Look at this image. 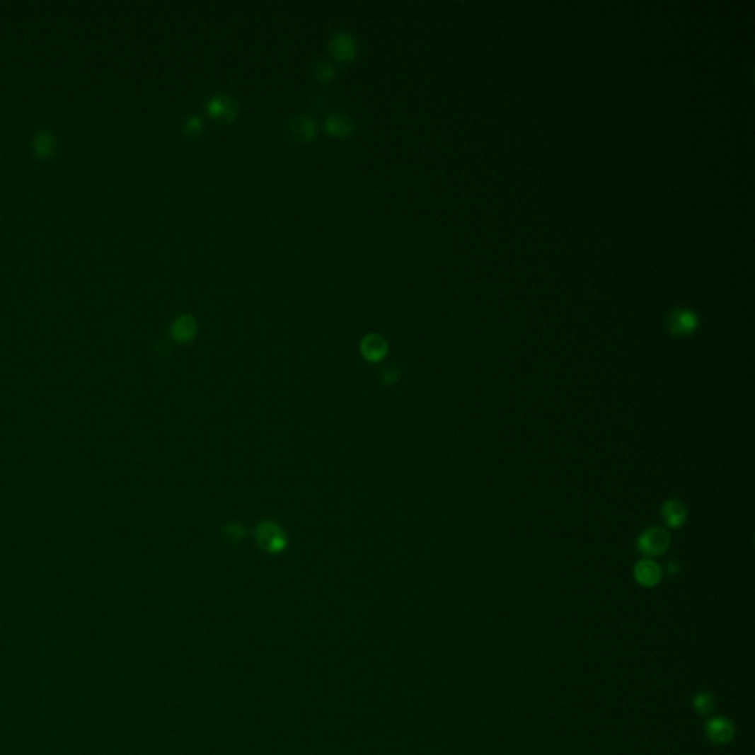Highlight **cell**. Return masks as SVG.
<instances>
[{
	"instance_id": "6da1fadb",
	"label": "cell",
	"mask_w": 755,
	"mask_h": 755,
	"mask_svg": "<svg viewBox=\"0 0 755 755\" xmlns=\"http://www.w3.org/2000/svg\"><path fill=\"white\" fill-rule=\"evenodd\" d=\"M254 537L258 546L269 553L282 552L288 544L287 533L282 526L273 521L260 522L254 530Z\"/></svg>"
},
{
	"instance_id": "7a4b0ae2",
	"label": "cell",
	"mask_w": 755,
	"mask_h": 755,
	"mask_svg": "<svg viewBox=\"0 0 755 755\" xmlns=\"http://www.w3.org/2000/svg\"><path fill=\"white\" fill-rule=\"evenodd\" d=\"M672 537L661 526H651L638 537V548L643 555L659 556L670 548Z\"/></svg>"
},
{
	"instance_id": "3957f363",
	"label": "cell",
	"mask_w": 755,
	"mask_h": 755,
	"mask_svg": "<svg viewBox=\"0 0 755 755\" xmlns=\"http://www.w3.org/2000/svg\"><path fill=\"white\" fill-rule=\"evenodd\" d=\"M330 55L341 64L351 62L357 55V42L348 33H338L329 43Z\"/></svg>"
},
{
	"instance_id": "277c9868",
	"label": "cell",
	"mask_w": 755,
	"mask_h": 755,
	"mask_svg": "<svg viewBox=\"0 0 755 755\" xmlns=\"http://www.w3.org/2000/svg\"><path fill=\"white\" fill-rule=\"evenodd\" d=\"M207 113L214 120H223L231 122L238 117V103L226 95H216L207 103Z\"/></svg>"
},
{
	"instance_id": "5b68a950",
	"label": "cell",
	"mask_w": 755,
	"mask_h": 755,
	"mask_svg": "<svg viewBox=\"0 0 755 755\" xmlns=\"http://www.w3.org/2000/svg\"><path fill=\"white\" fill-rule=\"evenodd\" d=\"M635 580L643 587H655L662 578L659 565L652 559H640L633 570Z\"/></svg>"
},
{
	"instance_id": "8992f818",
	"label": "cell",
	"mask_w": 755,
	"mask_h": 755,
	"mask_svg": "<svg viewBox=\"0 0 755 755\" xmlns=\"http://www.w3.org/2000/svg\"><path fill=\"white\" fill-rule=\"evenodd\" d=\"M360 353L367 362H379L388 355V342L378 333H369L360 342Z\"/></svg>"
},
{
	"instance_id": "52a82bcc",
	"label": "cell",
	"mask_w": 755,
	"mask_h": 755,
	"mask_svg": "<svg viewBox=\"0 0 755 755\" xmlns=\"http://www.w3.org/2000/svg\"><path fill=\"white\" fill-rule=\"evenodd\" d=\"M707 736L713 744L725 745L732 741L734 734V726L726 717H715L707 723Z\"/></svg>"
},
{
	"instance_id": "ba28073f",
	"label": "cell",
	"mask_w": 755,
	"mask_h": 755,
	"mask_svg": "<svg viewBox=\"0 0 755 755\" xmlns=\"http://www.w3.org/2000/svg\"><path fill=\"white\" fill-rule=\"evenodd\" d=\"M698 328L696 314L691 310L679 309L670 314L669 329L674 335H688Z\"/></svg>"
},
{
	"instance_id": "9c48e42d",
	"label": "cell",
	"mask_w": 755,
	"mask_h": 755,
	"mask_svg": "<svg viewBox=\"0 0 755 755\" xmlns=\"http://www.w3.org/2000/svg\"><path fill=\"white\" fill-rule=\"evenodd\" d=\"M661 517L670 529H680L688 519V507L679 499H670L662 505Z\"/></svg>"
},
{
	"instance_id": "30bf717a",
	"label": "cell",
	"mask_w": 755,
	"mask_h": 755,
	"mask_svg": "<svg viewBox=\"0 0 755 755\" xmlns=\"http://www.w3.org/2000/svg\"><path fill=\"white\" fill-rule=\"evenodd\" d=\"M171 337L179 342H189L197 337L198 333V322L195 321L194 316L190 314H182L179 318H175L171 323Z\"/></svg>"
},
{
	"instance_id": "8fae6325",
	"label": "cell",
	"mask_w": 755,
	"mask_h": 755,
	"mask_svg": "<svg viewBox=\"0 0 755 755\" xmlns=\"http://www.w3.org/2000/svg\"><path fill=\"white\" fill-rule=\"evenodd\" d=\"M288 133L295 142L307 144L316 136V122L307 115L294 117L288 122Z\"/></svg>"
},
{
	"instance_id": "7c38bea8",
	"label": "cell",
	"mask_w": 755,
	"mask_h": 755,
	"mask_svg": "<svg viewBox=\"0 0 755 755\" xmlns=\"http://www.w3.org/2000/svg\"><path fill=\"white\" fill-rule=\"evenodd\" d=\"M325 130L330 136L348 137L355 132V121L345 114H332L325 120Z\"/></svg>"
},
{
	"instance_id": "4fadbf2b",
	"label": "cell",
	"mask_w": 755,
	"mask_h": 755,
	"mask_svg": "<svg viewBox=\"0 0 755 755\" xmlns=\"http://www.w3.org/2000/svg\"><path fill=\"white\" fill-rule=\"evenodd\" d=\"M715 705L714 696L708 692H701L693 699V708L699 715H708Z\"/></svg>"
},
{
	"instance_id": "5bb4252c",
	"label": "cell",
	"mask_w": 755,
	"mask_h": 755,
	"mask_svg": "<svg viewBox=\"0 0 755 755\" xmlns=\"http://www.w3.org/2000/svg\"><path fill=\"white\" fill-rule=\"evenodd\" d=\"M313 76L319 83L328 84L333 79V76H335V71H333V68L328 62H319L313 69Z\"/></svg>"
},
{
	"instance_id": "9a60e30c",
	"label": "cell",
	"mask_w": 755,
	"mask_h": 755,
	"mask_svg": "<svg viewBox=\"0 0 755 755\" xmlns=\"http://www.w3.org/2000/svg\"><path fill=\"white\" fill-rule=\"evenodd\" d=\"M34 148H36V151L42 155L49 154L52 148H54V137H52V134L47 132L39 133L36 139H34Z\"/></svg>"
},
{
	"instance_id": "2e32d148",
	"label": "cell",
	"mask_w": 755,
	"mask_h": 755,
	"mask_svg": "<svg viewBox=\"0 0 755 755\" xmlns=\"http://www.w3.org/2000/svg\"><path fill=\"white\" fill-rule=\"evenodd\" d=\"M185 133L189 137H198L202 133V120L200 117H189L185 122Z\"/></svg>"
},
{
	"instance_id": "e0dca14e",
	"label": "cell",
	"mask_w": 755,
	"mask_h": 755,
	"mask_svg": "<svg viewBox=\"0 0 755 755\" xmlns=\"http://www.w3.org/2000/svg\"><path fill=\"white\" fill-rule=\"evenodd\" d=\"M226 534H227V536H231L232 538L239 540V538L243 537L245 531H243V529H242L241 525H238V524H229V525L226 526Z\"/></svg>"
},
{
	"instance_id": "ac0fdd59",
	"label": "cell",
	"mask_w": 755,
	"mask_h": 755,
	"mask_svg": "<svg viewBox=\"0 0 755 755\" xmlns=\"http://www.w3.org/2000/svg\"><path fill=\"white\" fill-rule=\"evenodd\" d=\"M679 570H680V564H679V560H677V559H670L669 562H667V565H665V571H667V572H669L670 575H673V574H677V572H679Z\"/></svg>"
}]
</instances>
